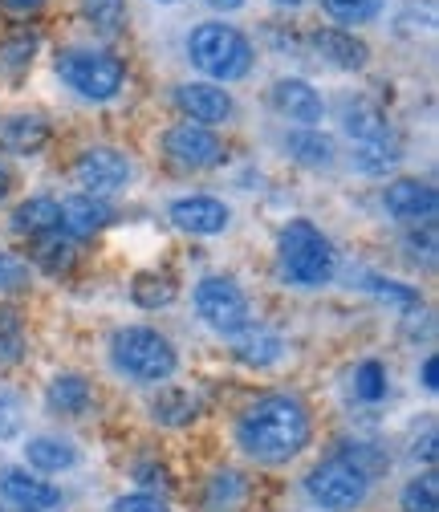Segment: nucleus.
<instances>
[{
  "instance_id": "obj_21",
  "label": "nucleus",
  "mask_w": 439,
  "mask_h": 512,
  "mask_svg": "<svg viewBox=\"0 0 439 512\" xmlns=\"http://www.w3.org/2000/svg\"><path fill=\"white\" fill-rule=\"evenodd\" d=\"M45 143H49V126L37 114H13V118H5V126H0V147L13 151V155L33 159L45 151Z\"/></svg>"
},
{
  "instance_id": "obj_26",
  "label": "nucleus",
  "mask_w": 439,
  "mask_h": 512,
  "mask_svg": "<svg viewBox=\"0 0 439 512\" xmlns=\"http://www.w3.org/2000/svg\"><path fill=\"white\" fill-rule=\"evenodd\" d=\"M403 159V147L395 135H383V139H370V143H354V155L350 163L362 171V175H387L395 171Z\"/></svg>"
},
{
  "instance_id": "obj_7",
  "label": "nucleus",
  "mask_w": 439,
  "mask_h": 512,
  "mask_svg": "<svg viewBox=\"0 0 439 512\" xmlns=\"http://www.w3.org/2000/svg\"><path fill=\"white\" fill-rule=\"evenodd\" d=\"M196 313L204 317L208 330L224 338H236L240 330L253 326V309H248L244 289L224 273H208L196 281Z\"/></svg>"
},
{
  "instance_id": "obj_47",
  "label": "nucleus",
  "mask_w": 439,
  "mask_h": 512,
  "mask_svg": "<svg viewBox=\"0 0 439 512\" xmlns=\"http://www.w3.org/2000/svg\"><path fill=\"white\" fill-rule=\"evenodd\" d=\"M163 5H167V0H163Z\"/></svg>"
},
{
  "instance_id": "obj_45",
  "label": "nucleus",
  "mask_w": 439,
  "mask_h": 512,
  "mask_svg": "<svg viewBox=\"0 0 439 512\" xmlns=\"http://www.w3.org/2000/svg\"><path fill=\"white\" fill-rule=\"evenodd\" d=\"M5 5H9V9H37L41 0H5Z\"/></svg>"
},
{
  "instance_id": "obj_20",
  "label": "nucleus",
  "mask_w": 439,
  "mask_h": 512,
  "mask_svg": "<svg viewBox=\"0 0 439 512\" xmlns=\"http://www.w3.org/2000/svg\"><path fill=\"white\" fill-rule=\"evenodd\" d=\"M313 45H318V53L326 61H334L338 70H366V61H370V45L346 29H318L313 33Z\"/></svg>"
},
{
  "instance_id": "obj_29",
  "label": "nucleus",
  "mask_w": 439,
  "mask_h": 512,
  "mask_svg": "<svg viewBox=\"0 0 439 512\" xmlns=\"http://www.w3.org/2000/svg\"><path fill=\"white\" fill-rule=\"evenodd\" d=\"M334 452L342 456V460H350L358 472H366L370 480H379V476H387L391 472V456H387V447H379V443H366V439H346V443H338Z\"/></svg>"
},
{
  "instance_id": "obj_39",
  "label": "nucleus",
  "mask_w": 439,
  "mask_h": 512,
  "mask_svg": "<svg viewBox=\"0 0 439 512\" xmlns=\"http://www.w3.org/2000/svg\"><path fill=\"white\" fill-rule=\"evenodd\" d=\"M25 427V407L13 391H0V443H13Z\"/></svg>"
},
{
  "instance_id": "obj_12",
  "label": "nucleus",
  "mask_w": 439,
  "mask_h": 512,
  "mask_svg": "<svg viewBox=\"0 0 439 512\" xmlns=\"http://www.w3.org/2000/svg\"><path fill=\"white\" fill-rule=\"evenodd\" d=\"M383 208H387L395 220L419 228V224H431V220H435L439 196H435V187L423 183V179H391V183L383 187Z\"/></svg>"
},
{
  "instance_id": "obj_38",
  "label": "nucleus",
  "mask_w": 439,
  "mask_h": 512,
  "mask_svg": "<svg viewBox=\"0 0 439 512\" xmlns=\"http://www.w3.org/2000/svg\"><path fill=\"white\" fill-rule=\"evenodd\" d=\"M82 13L98 33H114L127 17V0H82Z\"/></svg>"
},
{
  "instance_id": "obj_11",
  "label": "nucleus",
  "mask_w": 439,
  "mask_h": 512,
  "mask_svg": "<svg viewBox=\"0 0 439 512\" xmlns=\"http://www.w3.org/2000/svg\"><path fill=\"white\" fill-rule=\"evenodd\" d=\"M175 106L183 110L187 122H200V126H208V131L232 122V114H236L232 94L224 86H216V82H183V86H175Z\"/></svg>"
},
{
  "instance_id": "obj_6",
  "label": "nucleus",
  "mask_w": 439,
  "mask_h": 512,
  "mask_svg": "<svg viewBox=\"0 0 439 512\" xmlns=\"http://www.w3.org/2000/svg\"><path fill=\"white\" fill-rule=\"evenodd\" d=\"M57 74L86 102H110L127 82V66L106 49H66L57 57Z\"/></svg>"
},
{
  "instance_id": "obj_36",
  "label": "nucleus",
  "mask_w": 439,
  "mask_h": 512,
  "mask_svg": "<svg viewBox=\"0 0 439 512\" xmlns=\"http://www.w3.org/2000/svg\"><path fill=\"white\" fill-rule=\"evenodd\" d=\"M33 285V265L21 252L0 248V293H25Z\"/></svg>"
},
{
  "instance_id": "obj_42",
  "label": "nucleus",
  "mask_w": 439,
  "mask_h": 512,
  "mask_svg": "<svg viewBox=\"0 0 439 512\" xmlns=\"http://www.w3.org/2000/svg\"><path fill=\"white\" fill-rule=\"evenodd\" d=\"M419 378H423V391H427V395H435V391H439V358H435V354H427V358H423Z\"/></svg>"
},
{
  "instance_id": "obj_43",
  "label": "nucleus",
  "mask_w": 439,
  "mask_h": 512,
  "mask_svg": "<svg viewBox=\"0 0 439 512\" xmlns=\"http://www.w3.org/2000/svg\"><path fill=\"white\" fill-rule=\"evenodd\" d=\"M9 191H13V171H9V163H5V159H0V200H5Z\"/></svg>"
},
{
  "instance_id": "obj_16",
  "label": "nucleus",
  "mask_w": 439,
  "mask_h": 512,
  "mask_svg": "<svg viewBox=\"0 0 439 512\" xmlns=\"http://www.w3.org/2000/svg\"><path fill=\"white\" fill-rule=\"evenodd\" d=\"M78 447L66 435H29L25 439V468L37 476H61L78 468Z\"/></svg>"
},
{
  "instance_id": "obj_4",
  "label": "nucleus",
  "mask_w": 439,
  "mask_h": 512,
  "mask_svg": "<svg viewBox=\"0 0 439 512\" xmlns=\"http://www.w3.org/2000/svg\"><path fill=\"white\" fill-rule=\"evenodd\" d=\"M187 57H192V66L216 86L240 82L253 70V45H248V37L220 21L192 29V37H187Z\"/></svg>"
},
{
  "instance_id": "obj_46",
  "label": "nucleus",
  "mask_w": 439,
  "mask_h": 512,
  "mask_svg": "<svg viewBox=\"0 0 439 512\" xmlns=\"http://www.w3.org/2000/svg\"><path fill=\"white\" fill-rule=\"evenodd\" d=\"M277 5H289V9H297V5H301V0H277Z\"/></svg>"
},
{
  "instance_id": "obj_32",
  "label": "nucleus",
  "mask_w": 439,
  "mask_h": 512,
  "mask_svg": "<svg viewBox=\"0 0 439 512\" xmlns=\"http://www.w3.org/2000/svg\"><path fill=\"white\" fill-rule=\"evenodd\" d=\"M399 512H439V476L427 468L399 492Z\"/></svg>"
},
{
  "instance_id": "obj_8",
  "label": "nucleus",
  "mask_w": 439,
  "mask_h": 512,
  "mask_svg": "<svg viewBox=\"0 0 439 512\" xmlns=\"http://www.w3.org/2000/svg\"><path fill=\"white\" fill-rule=\"evenodd\" d=\"M163 155L183 171H212L228 159V147L216 131L183 118V122H175L163 131Z\"/></svg>"
},
{
  "instance_id": "obj_30",
  "label": "nucleus",
  "mask_w": 439,
  "mask_h": 512,
  "mask_svg": "<svg viewBox=\"0 0 439 512\" xmlns=\"http://www.w3.org/2000/svg\"><path fill=\"white\" fill-rule=\"evenodd\" d=\"M29 350L25 338V317L13 305H0V366H17Z\"/></svg>"
},
{
  "instance_id": "obj_24",
  "label": "nucleus",
  "mask_w": 439,
  "mask_h": 512,
  "mask_svg": "<svg viewBox=\"0 0 439 512\" xmlns=\"http://www.w3.org/2000/svg\"><path fill=\"white\" fill-rule=\"evenodd\" d=\"M342 131L354 139V143H370V139H383V135H391V122H387V114L374 106V102H346L342 106Z\"/></svg>"
},
{
  "instance_id": "obj_9",
  "label": "nucleus",
  "mask_w": 439,
  "mask_h": 512,
  "mask_svg": "<svg viewBox=\"0 0 439 512\" xmlns=\"http://www.w3.org/2000/svg\"><path fill=\"white\" fill-rule=\"evenodd\" d=\"M135 167H131V155L118 151V147H86L74 163V179L82 183V191H90V196H114V191H122L131 183Z\"/></svg>"
},
{
  "instance_id": "obj_19",
  "label": "nucleus",
  "mask_w": 439,
  "mask_h": 512,
  "mask_svg": "<svg viewBox=\"0 0 439 512\" xmlns=\"http://www.w3.org/2000/svg\"><path fill=\"white\" fill-rule=\"evenodd\" d=\"M200 415H204V403H200L196 391H187V387H159V395L151 399V419L167 431L192 427Z\"/></svg>"
},
{
  "instance_id": "obj_25",
  "label": "nucleus",
  "mask_w": 439,
  "mask_h": 512,
  "mask_svg": "<svg viewBox=\"0 0 439 512\" xmlns=\"http://www.w3.org/2000/svg\"><path fill=\"white\" fill-rule=\"evenodd\" d=\"M74 261H78V248H74V240L66 232H45V236L33 240V265L41 273L61 277V273L74 269Z\"/></svg>"
},
{
  "instance_id": "obj_17",
  "label": "nucleus",
  "mask_w": 439,
  "mask_h": 512,
  "mask_svg": "<svg viewBox=\"0 0 439 512\" xmlns=\"http://www.w3.org/2000/svg\"><path fill=\"white\" fill-rule=\"evenodd\" d=\"M45 407L49 415H61V419H82L90 407H94V387L86 374H53L49 387H45Z\"/></svg>"
},
{
  "instance_id": "obj_22",
  "label": "nucleus",
  "mask_w": 439,
  "mask_h": 512,
  "mask_svg": "<svg viewBox=\"0 0 439 512\" xmlns=\"http://www.w3.org/2000/svg\"><path fill=\"white\" fill-rule=\"evenodd\" d=\"M236 362L240 366H253V370H269V366H277L281 362V354H285V342L273 334V330H265V326H248V330H240L236 334Z\"/></svg>"
},
{
  "instance_id": "obj_44",
  "label": "nucleus",
  "mask_w": 439,
  "mask_h": 512,
  "mask_svg": "<svg viewBox=\"0 0 439 512\" xmlns=\"http://www.w3.org/2000/svg\"><path fill=\"white\" fill-rule=\"evenodd\" d=\"M208 5H212V9H224V13H232V9H240V5H244V0H208Z\"/></svg>"
},
{
  "instance_id": "obj_33",
  "label": "nucleus",
  "mask_w": 439,
  "mask_h": 512,
  "mask_svg": "<svg viewBox=\"0 0 439 512\" xmlns=\"http://www.w3.org/2000/svg\"><path fill=\"white\" fill-rule=\"evenodd\" d=\"M391 391V382H387V366L379 358H366L354 366V395L362 403H383Z\"/></svg>"
},
{
  "instance_id": "obj_13",
  "label": "nucleus",
  "mask_w": 439,
  "mask_h": 512,
  "mask_svg": "<svg viewBox=\"0 0 439 512\" xmlns=\"http://www.w3.org/2000/svg\"><path fill=\"white\" fill-rule=\"evenodd\" d=\"M114 220V208L102 196L90 191H74V196L57 200V232H66L70 240H90Z\"/></svg>"
},
{
  "instance_id": "obj_41",
  "label": "nucleus",
  "mask_w": 439,
  "mask_h": 512,
  "mask_svg": "<svg viewBox=\"0 0 439 512\" xmlns=\"http://www.w3.org/2000/svg\"><path fill=\"white\" fill-rule=\"evenodd\" d=\"M435 443H439V435H435V427H427V431H423V439H415V447H411V456H415L419 464L435 468V460H439V452H435Z\"/></svg>"
},
{
  "instance_id": "obj_18",
  "label": "nucleus",
  "mask_w": 439,
  "mask_h": 512,
  "mask_svg": "<svg viewBox=\"0 0 439 512\" xmlns=\"http://www.w3.org/2000/svg\"><path fill=\"white\" fill-rule=\"evenodd\" d=\"M273 110L297 126H313V122H322V94L313 90L305 78H281L273 86Z\"/></svg>"
},
{
  "instance_id": "obj_3",
  "label": "nucleus",
  "mask_w": 439,
  "mask_h": 512,
  "mask_svg": "<svg viewBox=\"0 0 439 512\" xmlns=\"http://www.w3.org/2000/svg\"><path fill=\"white\" fill-rule=\"evenodd\" d=\"M110 366L131 382L163 387L179 370V354H175V342L155 326H122L110 338Z\"/></svg>"
},
{
  "instance_id": "obj_1",
  "label": "nucleus",
  "mask_w": 439,
  "mask_h": 512,
  "mask_svg": "<svg viewBox=\"0 0 439 512\" xmlns=\"http://www.w3.org/2000/svg\"><path fill=\"white\" fill-rule=\"evenodd\" d=\"M232 439H236L244 460H253L261 468H285L309 452L313 411L305 407L301 395H289V391L257 395L236 415Z\"/></svg>"
},
{
  "instance_id": "obj_2",
  "label": "nucleus",
  "mask_w": 439,
  "mask_h": 512,
  "mask_svg": "<svg viewBox=\"0 0 439 512\" xmlns=\"http://www.w3.org/2000/svg\"><path fill=\"white\" fill-rule=\"evenodd\" d=\"M277 269L297 289H322L338 273V252L334 240L313 224V220H289L277 236Z\"/></svg>"
},
{
  "instance_id": "obj_10",
  "label": "nucleus",
  "mask_w": 439,
  "mask_h": 512,
  "mask_svg": "<svg viewBox=\"0 0 439 512\" xmlns=\"http://www.w3.org/2000/svg\"><path fill=\"white\" fill-rule=\"evenodd\" d=\"M0 504L13 512H57L66 504L61 488L29 468H5L0 472Z\"/></svg>"
},
{
  "instance_id": "obj_14",
  "label": "nucleus",
  "mask_w": 439,
  "mask_h": 512,
  "mask_svg": "<svg viewBox=\"0 0 439 512\" xmlns=\"http://www.w3.org/2000/svg\"><path fill=\"white\" fill-rule=\"evenodd\" d=\"M167 216H171V224H175L179 232H187V236H220V232H228V224H232L228 204L216 200V196H179V200L167 208Z\"/></svg>"
},
{
  "instance_id": "obj_27",
  "label": "nucleus",
  "mask_w": 439,
  "mask_h": 512,
  "mask_svg": "<svg viewBox=\"0 0 439 512\" xmlns=\"http://www.w3.org/2000/svg\"><path fill=\"white\" fill-rule=\"evenodd\" d=\"M13 232H17V236H29V240H37V236H45V232H57V200H53V196H33V200L17 204V212H13Z\"/></svg>"
},
{
  "instance_id": "obj_37",
  "label": "nucleus",
  "mask_w": 439,
  "mask_h": 512,
  "mask_svg": "<svg viewBox=\"0 0 439 512\" xmlns=\"http://www.w3.org/2000/svg\"><path fill=\"white\" fill-rule=\"evenodd\" d=\"M322 9L338 21V25H362L370 17H379L383 0H322Z\"/></svg>"
},
{
  "instance_id": "obj_15",
  "label": "nucleus",
  "mask_w": 439,
  "mask_h": 512,
  "mask_svg": "<svg viewBox=\"0 0 439 512\" xmlns=\"http://www.w3.org/2000/svg\"><path fill=\"white\" fill-rule=\"evenodd\" d=\"M248 500H253V480L240 468H216L200 488V512H244Z\"/></svg>"
},
{
  "instance_id": "obj_31",
  "label": "nucleus",
  "mask_w": 439,
  "mask_h": 512,
  "mask_svg": "<svg viewBox=\"0 0 439 512\" xmlns=\"http://www.w3.org/2000/svg\"><path fill=\"white\" fill-rule=\"evenodd\" d=\"M33 57H37V37H33L29 29L5 37V41H0V74L21 78V74L33 66Z\"/></svg>"
},
{
  "instance_id": "obj_5",
  "label": "nucleus",
  "mask_w": 439,
  "mask_h": 512,
  "mask_svg": "<svg viewBox=\"0 0 439 512\" xmlns=\"http://www.w3.org/2000/svg\"><path fill=\"white\" fill-rule=\"evenodd\" d=\"M301 492L318 512H362L370 504L374 480L358 472L350 460H342L338 452H330L301 476Z\"/></svg>"
},
{
  "instance_id": "obj_35",
  "label": "nucleus",
  "mask_w": 439,
  "mask_h": 512,
  "mask_svg": "<svg viewBox=\"0 0 439 512\" xmlns=\"http://www.w3.org/2000/svg\"><path fill=\"white\" fill-rule=\"evenodd\" d=\"M366 289H370L374 297H379V301L399 305V309H419V305H423L419 289H411V285H403V281H395V277H379V273H370V277H366Z\"/></svg>"
},
{
  "instance_id": "obj_23",
  "label": "nucleus",
  "mask_w": 439,
  "mask_h": 512,
  "mask_svg": "<svg viewBox=\"0 0 439 512\" xmlns=\"http://www.w3.org/2000/svg\"><path fill=\"white\" fill-rule=\"evenodd\" d=\"M285 151L301 167H330L334 163V139L322 135L318 126H297V131H289L285 135Z\"/></svg>"
},
{
  "instance_id": "obj_34",
  "label": "nucleus",
  "mask_w": 439,
  "mask_h": 512,
  "mask_svg": "<svg viewBox=\"0 0 439 512\" xmlns=\"http://www.w3.org/2000/svg\"><path fill=\"white\" fill-rule=\"evenodd\" d=\"M127 472H131V480L139 484V492H159V496L175 492V472H171L159 456H143V460H135Z\"/></svg>"
},
{
  "instance_id": "obj_28",
  "label": "nucleus",
  "mask_w": 439,
  "mask_h": 512,
  "mask_svg": "<svg viewBox=\"0 0 439 512\" xmlns=\"http://www.w3.org/2000/svg\"><path fill=\"white\" fill-rule=\"evenodd\" d=\"M175 293H179L175 277L171 273H159V269L135 273V281H131V301L139 309H167L175 301Z\"/></svg>"
},
{
  "instance_id": "obj_48",
  "label": "nucleus",
  "mask_w": 439,
  "mask_h": 512,
  "mask_svg": "<svg viewBox=\"0 0 439 512\" xmlns=\"http://www.w3.org/2000/svg\"><path fill=\"white\" fill-rule=\"evenodd\" d=\"M0 512H5V508H0Z\"/></svg>"
},
{
  "instance_id": "obj_40",
  "label": "nucleus",
  "mask_w": 439,
  "mask_h": 512,
  "mask_svg": "<svg viewBox=\"0 0 439 512\" xmlns=\"http://www.w3.org/2000/svg\"><path fill=\"white\" fill-rule=\"evenodd\" d=\"M110 512H171V504H167V496H159V492H122L114 504H110Z\"/></svg>"
}]
</instances>
